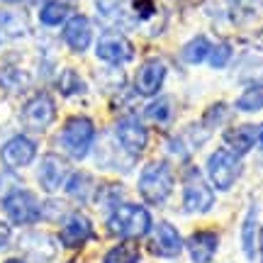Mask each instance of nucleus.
Instances as JSON below:
<instances>
[{
    "mask_svg": "<svg viewBox=\"0 0 263 263\" xmlns=\"http://www.w3.org/2000/svg\"><path fill=\"white\" fill-rule=\"evenodd\" d=\"M105 227H107V234L117 236L122 241H137L141 236H149V232L154 229V219L149 210L139 202H120L110 210Z\"/></svg>",
    "mask_w": 263,
    "mask_h": 263,
    "instance_id": "obj_1",
    "label": "nucleus"
},
{
    "mask_svg": "<svg viewBox=\"0 0 263 263\" xmlns=\"http://www.w3.org/2000/svg\"><path fill=\"white\" fill-rule=\"evenodd\" d=\"M176 178L171 171L168 161H149L139 173V195L144 197L146 205H163L173 193Z\"/></svg>",
    "mask_w": 263,
    "mask_h": 263,
    "instance_id": "obj_2",
    "label": "nucleus"
},
{
    "mask_svg": "<svg viewBox=\"0 0 263 263\" xmlns=\"http://www.w3.org/2000/svg\"><path fill=\"white\" fill-rule=\"evenodd\" d=\"M59 141L64 151L71 156V159L81 161L85 159L90 149H93L95 141V124L90 117L85 115H76V117H68L61 127V134H59Z\"/></svg>",
    "mask_w": 263,
    "mask_h": 263,
    "instance_id": "obj_3",
    "label": "nucleus"
},
{
    "mask_svg": "<svg viewBox=\"0 0 263 263\" xmlns=\"http://www.w3.org/2000/svg\"><path fill=\"white\" fill-rule=\"evenodd\" d=\"M3 212L15 227H32L42 219V202L27 188H10L3 195Z\"/></svg>",
    "mask_w": 263,
    "mask_h": 263,
    "instance_id": "obj_4",
    "label": "nucleus"
},
{
    "mask_svg": "<svg viewBox=\"0 0 263 263\" xmlns=\"http://www.w3.org/2000/svg\"><path fill=\"white\" fill-rule=\"evenodd\" d=\"M207 178L212 183L215 190H227L234 188V183L241 178V171H244V163H241V156L232 154L229 149H217L207 156Z\"/></svg>",
    "mask_w": 263,
    "mask_h": 263,
    "instance_id": "obj_5",
    "label": "nucleus"
},
{
    "mask_svg": "<svg viewBox=\"0 0 263 263\" xmlns=\"http://www.w3.org/2000/svg\"><path fill=\"white\" fill-rule=\"evenodd\" d=\"M215 207V190L207 185L205 176L197 168H190L183 180V210L190 215H205Z\"/></svg>",
    "mask_w": 263,
    "mask_h": 263,
    "instance_id": "obj_6",
    "label": "nucleus"
},
{
    "mask_svg": "<svg viewBox=\"0 0 263 263\" xmlns=\"http://www.w3.org/2000/svg\"><path fill=\"white\" fill-rule=\"evenodd\" d=\"M115 141L122 149V154L137 159V156H141V151L149 146V129L141 124L139 117L127 115L115 124Z\"/></svg>",
    "mask_w": 263,
    "mask_h": 263,
    "instance_id": "obj_7",
    "label": "nucleus"
},
{
    "mask_svg": "<svg viewBox=\"0 0 263 263\" xmlns=\"http://www.w3.org/2000/svg\"><path fill=\"white\" fill-rule=\"evenodd\" d=\"M20 120L25 124V129L29 132H47L51 127V122L57 120V105L51 100V95L49 93L32 95L25 103V107H22Z\"/></svg>",
    "mask_w": 263,
    "mask_h": 263,
    "instance_id": "obj_8",
    "label": "nucleus"
},
{
    "mask_svg": "<svg viewBox=\"0 0 263 263\" xmlns=\"http://www.w3.org/2000/svg\"><path fill=\"white\" fill-rule=\"evenodd\" d=\"M146 249H149L151 256L156 258H178L183 254V236L171 222H159L149 232V241H146Z\"/></svg>",
    "mask_w": 263,
    "mask_h": 263,
    "instance_id": "obj_9",
    "label": "nucleus"
},
{
    "mask_svg": "<svg viewBox=\"0 0 263 263\" xmlns=\"http://www.w3.org/2000/svg\"><path fill=\"white\" fill-rule=\"evenodd\" d=\"M34 159H37V141L29 139L27 134L10 137V139L3 144V149H0V161H3V166L10 171L27 168Z\"/></svg>",
    "mask_w": 263,
    "mask_h": 263,
    "instance_id": "obj_10",
    "label": "nucleus"
},
{
    "mask_svg": "<svg viewBox=\"0 0 263 263\" xmlns=\"http://www.w3.org/2000/svg\"><path fill=\"white\" fill-rule=\"evenodd\" d=\"M95 54L100 61L110 66H120V64H127L134 59V47H132V42L122 34H117V32H107L100 37L98 42V47H95Z\"/></svg>",
    "mask_w": 263,
    "mask_h": 263,
    "instance_id": "obj_11",
    "label": "nucleus"
},
{
    "mask_svg": "<svg viewBox=\"0 0 263 263\" xmlns=\"http://www.w3.org/2000/svg\"><path fill=\"white\" fill-rule=\"evenodd\" d=\"M90 239H93V222L83 212H73L66 217L59 232V241L64 244V249H81Z\"/></svg>",
    "mask_w": 263,
    "mask_h": 263,
    "instance_id": "obj_12",
    "label": "nucleus"
},
{
    "mask_svg": "<svg viewBox=\"0 0 263 263\" xmlns=\"http://www.w3.org/2000/svg\"><path fill=\"white\" fill-rule=\"evenodd\" d=\"M68 176H71L68 163H66V159H61L59 154H47L44 159L39 161L37 180H39V185H42V190L57 193V190L66 183Z\"/></svg>",
    "mask_w": 263,
    "mask_h": 263,
    "instance_id": "obj_13",
    "label": "nucleus"
},
{
    "mask_svg": "<svg viewBox=\"0 0 263 263\" xmlns=\"http://www.w3.org/2000/svg\"><path fill=\"white\" fill-rule=\"evenodd\" d=\"M61 37H64L66 47L71 49V51L83 54V51H88L90 42H93V25H90V20L85 17V15H71L64 22Z\"/></svg>",
    "mask_w": 263,
    "mask_h": 263,
    "instance_id": "obj_14",
    "label": "nucleus"
},
{
    "mask_svg": "<svg viewBox=\"0 0 263 263\" xmlns=\"http://www.w3.org/2000/svg\"><path fill=\"white\" fill-rule=\"evenodd\" d=\"M163 81H166V64L159 61V59H151V61H146L137 71L134 90L139 95H144V98H154L163 88Z\"/></svg>",
    "mask_w": 263,
    "mask_h": 263,
    "instance_id": "obj_15",
    "label": "nucleus"
},
{
    "mask_svg": "<svg viewBox=\"0 0 263 263\" xmlns=\"http://www.w3.org/2000/svg\"><path fill=\"white\" fill-rule=\"evenodd\" d=\"M185 249H188V256L193 263H210L219 249V236H217V232H210V229L195 232L188 236Z\"/></svg>",
    "mask_w": 263,
    "mask_h": 263,
    "instance_id": "obj_16",
    "label": "nucleus"
},
{
    "mask_svg": "<svg viewBox=\"0 0 263 263\" xmlns=\"http://www.w3.org/2000/svg\"><path fill=\"white\" fill-rule=\"evenodd\" d=\"M224 144L227 149L236 154V156H244L254 149V144L258 141V127L256 124H239V127H232V129L224 132Z\"/></svg>",
    "mask_w": 263,
    "mask_h": 263,
    "instance_id": "obj_17",
    "label": "nucleus"
},
{
    "mask_svg": "<svg viewBox=\"0 0 263 263\" xmlns=\"http://www.w3.org/2000/svg\"><path fill=\"white\" fill-rule=\"evenodd\" d=\"M258 234H261V224H258V205L251 202L249 212L241 224V251L249 261H254L258 256Z\"/></svg>",
    "mask_w": 263,
    "mask_h": 263,
    "instance_id": "obj_18",
    "label": "nucleus"
},
{
    "mask_svg": "<svg viewBox=\"0 0 263 263\" xmlns=\"http://www.w3.org/2000/svg\"><path fill=\"white\" fill-rule=\"evenodd\" d=\"M76 8V0H47L42 10H39V22L47 27H57L64 25L66 20L71 17V12Z\"/></svg>",
    "mask_w": 263,
    "mask_h": 263,
    "instance_id": "obj_19",
    "label": "nucleus"
},
{
    "mask_svg": "<svg viewBox=\"0 0 263 263\" xmlns=\"http://www.w3.org/2000/svg\"><path fill=\"white\" fill-rule=\"evenodd\" d=\"M64 188L68 197H73L78 202H85V200H90V195H93V178H90V173L76 171V173H71L66 178Z\"/></svg>",
    "mask_w": 263,
    "mask_h": 263,
    "instance_id": "obj_20",
    "label": "nucleus"
},
{
    "mask_svg": "<svg viewBox=\"0 0 263 263\" xmlns=\"http://www.w3.org/2000/svg\"><path fill=\"white\" fill-rule=\"evenodd\" d=\"M0 29L8 37H25L29 32L27 17L17 10H0Z\"/></svg>",
    "mask_w": 263,
    "mask_h": 263,
    "instance_id": "obj_21",
    "label": "nucleus"
},
{
    "mask_svg": "<svg viewBox=\"0 0 263 263\" xmlns=\"http://www.w3.org/2000/svg\"><path fill=\"white\" fill-rule=\"evenodd\" d=\"M210 49H212V44H210V39L202 37V34H197V37H193L183 47V61L185 64H202L207 57H210Z\"/></svg>",
    "mask_w": 263,
    "mask_h": 263,
    "instance_id": "obj_22",
    "label": "nucleus"
},
{
    "mask_svg": "<svg viewBox=\"0 0 263 263\" xmlns=\"http://www.w3.org/2000/svg\"><path fill=\"white\" fill-rule=\"evenodd\" d=\"M236 110L239 112H261L263 110V83L246 88L244 93L236 98Z\"/></svg>",
    "mask_w": 263,
    "mask_h": 263,
    "instance_id": "obj_23",
    "label": "nucleus"
},
{
    "mask_svg": "<svg viewBox=\"0 0 263 263\" xmlns=\"http://www.w3.org/2000/svg\"><path fill=\"white\" fill-rule=\"evenodd\" d=\"M57 88H59V93L61 95H81V93H85V81L78 76V71L66 68V71L59 73Z\"/></svg>",
    "mask_w": 263,
    "mask_h": 263,
    "instance_id": "obj_24",
    "label": "nucleus"
},
{
    "mask_svg": "<svg viewBox=\"0 0 263 263\" xmlns=\"http://www.w3.org/2000/svg\"><path fill=\"white\" fill-rule=\"evenodd\" d=\"M139 249L129 241H122V244L112 246L107 254L103 256V263H139Z\"/></svg>",
    "mask_w": 263,
    "mask_h": 263,
    "instance_id": "obj_25",
    "label": "nucleus"
},
{
    "mask_svg": "<svg viewBox=\"0 0 263 263\" xmlns=\"http://www.w3.org/2000/svg\"><path fill=\"white\" fill-rule=\"evenodd\" d=\"M144 117L154 124H168L171 122V103L168 98H156L154 103H149L144 107Z\"/></svg>",
    "mask_w": 263,
    "mask_h": 263,
    "instance_id": "obj_26",
    "label": "nucleus"
},
{
    "mask_svg": "<svg viewBox=\"0 0 263 263\" xmlns=\"http://www.w3.org/2000/svg\"><path fill=\"white\" fill-rule=\"evenodd\" d=\"M210 66L212 68H224L229 61H232V44H227V42H219L215 47L210 49V57H207Z\"/></svg>",
    "mask_w": 263,
    "mask_h": 263,
    "instance_id": "obj_27",
    "label": "nucleus"
},
{
    "mask_svg": "<svg viewBox=\"0 0 263 263\" xmlns=\"http://www.w3.org/2000/svg\"><path fill=\"white\" fill-rule=\"evenodd\" d=\"M229 117V105L224 103H217L212 105V107H207L205 112V120H202V124H205L207 129H212V127H217V124H222Z\"/></svg>",
    "mask_w": 263,
    "mask_h": 263,
    "instance_id": "obj_28",
    "label": "nucleus"
},
{
    "mask_svg": "<svg viewBox=\"0 0 263 263\" xmlns=\"http://www.w3.org/2000/svg\"><path fill=\"white\" fill-rule=\"evenodd\" d=\"M134 10H137V15L141 20H146L154 15V3L151 0H134Z\"/></svg>",
    "mask_w": 263,
    "mask_h": 263,
    "instance_id": "obj_29",
    "label": "nucleus"
},
{
    "mask_svg": "<svg viewBox=\"0 0 263 263\" xmlns=\"http://www.w3.org/2000/svg\"><path fill=\"white\" fill-rule=\"evenodd\" d=\"M10 241H12V229H10V224L5 219H0V251H5L10 246Z\"/></svg>",
    "mask_w": 263,
    "mask_h": 263,
    "instance_id": "obj_30",
    "label": "nucleus"
},
{
    "mask_svg": "<svg viewBox=\"0 0 263 263\" xmlns=\"http://www.w3.org/2000/svg\"><path fill=\"white\" fill-rule=\"evenodd\" d=\"M258 256H261V263H263V227H261V234H258Z\"/></svg>",
    "mask_w": 263,
    "mask_h": 263,
    "instance_id": "obj_31",
    "label": "nucleus"
},
{
    "mask_svg": "<svg viewBox=\"0 0 263 263\" xmlns=\"http://www.w3.org/2000/svg\"><path fill=\"white\" fill-rule=\"evenodd\" d=\"M256 144H261V149H263V124L258 127V141H256Z\"/></svg>",
    "mask_w": 263,
    "mask_h": 263,
    "instance_id": "obj_32",
    "label": "nucleus"
},
{
    "mask_svg": "<svg viewBox=\"0 0 263 263\" xmlns=\"http://www.w3.org/2000/svg\"><path fill=\"white\" fill-rule=\"evenodd\" d=\"M5 263H27V261H22V258H8Z\"/></svg>",
    "mask_w": 263,
    "mask_h": 263,
    "instance_id": "obj_33",
    "label": "nucleus"
},
{
    "mask_svg": "<svg viewBox=\"0 0 263 263\" xmlns=\"http://www.w3.org/2000/svg\"><path fill=\"white\" fill-rule=\"evenodd\" d=\"M227 3H229V5H236V3H239V0H227Z\"/></svg>",
    "mask_w": 263,
    "mask_h": 263,
    "instance_id": "obj_34",
    "label": "nucleus"
},
{
    "mask_svg": "<svg viewBox=\"0 0 263 263\" xmlns=\"http://www.w3.org/2000/svg\"><path fill=\"white\" fill-rule=\"evenodd\" d=\"M3 3H20V0H3Z\"/></svg>",
    "mask_w": 263,
    "mask_h": 263,
    "instance_id": "obj_35",
    "label": "nucleus"
},
{
    "mask_svg": "<svg viewBox=\"0 0 263 263\" xmlns=\"http://www.w3.org/2000/svg\"><path fill=\"white\" fill-rule=\"evenodd\" d=\"M0 44H3V34H0Z\"/></svg>",
    "mask_w": 263,
    "mask_h": 263,
    "instance_id": "obj_36",
    "label": "nucleus"
},
{
    "mask_svg": "<svg viewBox=\"0 0 263 263\" xmlns=\"http://www.w3.org/2000/svg\"><path fill=\"white\" fill-rule=\"evenodd\" d=\"M32 3H39V0H32Z\"/></svg>",
    "mask_w": 263,
    "mask_h": 263,
    "instance_id": "obj_37",
    "label": "nucleus"
}]
</instances>
